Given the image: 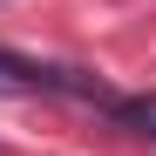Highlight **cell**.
I'll use <instances>...</instances> for the list:
<instances>
[{
	"instance_id": "6da1fadb",
	"label": "cell",
	"mask_w": 156,
	"mask_h": 156,
	"mask_svg": "<svg viewBox=\"0 0 156 156\" xmlns=\"http://www.w3.org/2000/svg\"><path fill=\"white\" fill-rule=\"evenodd\" d=\"M0 82H7V88H68V95H95V102H109L95 82H75V75H61V68L20 61V55H7V48H0Z\"/></svg>"
},
{
	"instance_id": "7a4b0ae2",
	"label": "cell",
	"mask_w": 156,
	"mask_h": 156,
	"mask_svg": "<svg viewBox=\"0 0 156 156\" xmlns=\"http://www.w3.org/2000/svg\"><path fill=\"white\" fill-rule=\"evenodd\" d=\"M143 129H149V136H156V109H143Z\"/></svg>"
}]
</instances>
